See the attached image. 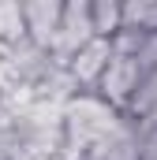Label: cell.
Returning <instances> with one entry per match:
<instances>
[{
    "mask_svg": "<svg viewBox=\"0 0 157 160\" xmlns=\"http://www.w3.org/2000/svg\"><path fill=\"white\" fill-rule=\"evenodd\" d=\"M90 38H94V26H90V0H64L56 38H52V45H49L52 67H68L71 56H75Z\"/></svg>",
    "mask_w": 157,
    "mask_h": 160,
    "instance_id": "6da1fadb",
    "label": "cell"
},
{
    "mask_svg": "<svg viewBox=\"0 0 157 160\" xmlns=\"http://www.w3.org/2000/svg\"><path fill=\"white\" fill-rule=\"evenodd\" d=\"M138 82H142V67H138V60L112 56L109 67H105V75H101L97 86H94V93H97L105 104H112L116 112H127V104H131Z\"/></svg>",
    "mask_w": 157,
    "mask_h": 160,
    "instance_id": "7a4b0ae2",
    "label": "cell"
},
{
    "mask_svg": "<svg viewBox=\"0 0 157 160\" xmlns=\"http://www.w3.org/2000/svg\"><path fill=\"white\" fill-rule=\"evenodd\" d=\"M49 67H52V60L38 45H30V41L4 45V86H38L49 75Z\"/></svg>",
    "mask_w": 157,
    "mask_h": 160,
    "instance_id": "3957f363",
    "label": "cell"
},
{
    "mask_svg": "<svg viewBox=\"0 0 157 160\" xmlns=\"http://www.w3.org/2000/svg\"><path fill=\"white\" fill-rule=\"evenodd\" d=\"M109 60H112V41H109V38H90L75 56H71L68 75L75 78V86L82 89V93H90V89L97 86V78L105 75Z\"/></svg>",
    "mask_w": 157,
    "mask_h": 160,
    "instance_id": "277c9868",
    "label": "cell"
},
{
    "mask_svg": "<svg viewBox=\"0 0 157 160\" xmlns=\"http://www.w3.org/2000/svg\"><path fill=\"white\" fill-rule=\"evenodd\" d=\"M60 11H64V0H23L26 41L49 52V45L56 38V26H60Z\"/></svg>",
    "mask_w": 157,
    "mask_h": 160,
    "instance_id": "5b68a950",
    "label": "cell"
},
{
    "mask_svg": "<svg viewBox=\"0 0 157 160\" xmlns=\"http://www.w3.org/2000/svg\"><path fill=\"white\" fill-rule=\"evenodd\" d=\"M86 160H142V138H138L135 123L123 116V123H120L109 138H101L86 153Z\"/></svg>",
    "mask_w": 157,
    "mask_h": 160,
    "instance_id": "8992f818",
    "label": "cell"
},
{
    "mask_svg": "<svg viewBox=\"0 0 157 160\" xmlns=\"http://www.w3.org/2000/svg\"><path fill=\"white\" fill-rule=\"evenodd\" d=\"M90 26H94V38L120 34V26H123L120 0H90Z\"/></svg>",
    "mask_w": 157,
    "mask_h": 160,
    "instance_id": "52a82bcc",
    "label": "cell"
},
{
    "mask_svg": "<svg viewBox=\"0 0 157 160\" xmlns=\"http://www.w3.org/2000/svg\"><path fill=\"white\" fill-rule=\"evenodd\" d=\"M120 11H123V26L157 34V0H127V4H120Z\"/></svg>",
    "mask_w": 157,
    "mask_h": 160,
    "instance_id": "ba28073f",
    "label": "cell"
},
{
    "mask_svg": "<svg viewBox=\"0 0 157 160\" xmlns=\"http://www.w3.org/2000/svg\"><path fill=\"white\" fill-rule=\"evenodd\" d=\"M19 41H26L23 4L19 0H0V45H19Z\"/></svg>",
    "mask_w": 157,
    "mask_h": 160,
    "instance_id": "9c48e42d",
    "label": "cell"
},
{
    "mask_svg": "<svg viewBox=\"0 0 157 160\" xmlns=\"http://www.w3.org/2000/svg\"><path fill=\"white\" fill-rule=\"evenodd\" d=\"M135 60H138L142 75H146V71H157V34H146V45H142V52H138Z\"/></svg>",
    "mask_w": 157,
    "mask_h": 160,
    "instance_id": "30bf717a",
    "label": "cell"
},
{
    "mask_svg": "<svg viewBox=\"0 0 157 160\" xmlns=\"http://www.w3.org/2000/svg\"><path fill=\"white\" fill-rule=\"evenodd\" d=\"M11 160H60V157L49 153V149H38V145H15Z\"/></svg>",
    "mask_w": 157,
    "mask_h": 160,
    "instance_id": "8fae6325",
    "label": "cell"
},
{
    "mask_svg": "<svg viewBox=\"0 0 157 160\" xmlns=\"http://www.w3.org/2000/svg\"><path fill=\"white\" fill-rule=\"evenodd\" d=\"M142 160H157V145H146L142 149Z\"/></svg>",
    "mask_w": 157,
    "mask_h": 160,
    "instance_id": "7c38bea8",
    "label": "cell"
},
{
    "mask_svg": "<svg viewBox=\"0 0 157 160\" xmlns=\"http://www.w3.org/2000/svg\"><path fill=\"white\" fill-rule=\"evenodd\" d=\"M0 86H4V45H0Z\"/></svg>",
    "mask_w": 157,
    "mask_h": 160,
    "instance_id": "4fadbf2b",
    "label": "cell"
}]
</instances>
